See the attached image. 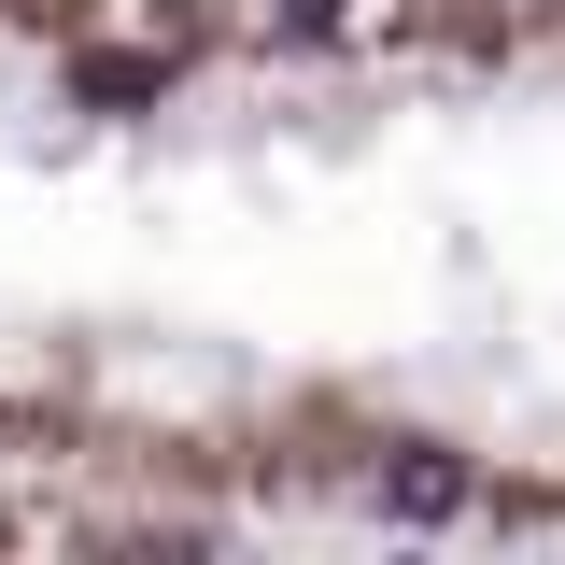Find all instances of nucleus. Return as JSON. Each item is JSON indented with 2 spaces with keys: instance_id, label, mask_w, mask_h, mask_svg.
I'll return each instance as SVG.
<instances>
[{
  "instance_id": "1",
  "label": "nucleus",
  "mask_w": 565,
  "mask_h": 565,
  "mask_svg": "<svg viewBox=\"0 0 565 565\" xmlns=\"http://www.w3.org/2000/svg\"><path fill=\"white\" fill-rule=\"evenodd\" d=\"M0 481L565 537V0H0Z\"/></svg>"
}]
</instances>
